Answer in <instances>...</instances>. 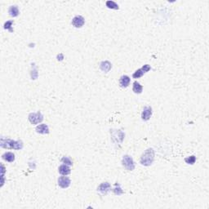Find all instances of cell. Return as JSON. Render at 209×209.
<instances>
[{"mask_svg": "<svg viewBox=\"0 0 209 209\" xmlns=\"http://www.w3.org/2000/svg\"><path fill=\"white\" fill-rule=\"evenodd\" d=\"M185 161H186V163L188 164H194V163H195V161H196V157L194 155L192 156H190V157H187V158H186L185 159Z\"/></svg>", "mask_w": 209, "mask_h": 209, "instance_id": "18", "label": "cell"}, {"mask_svg": "<svg viewBox=\"0 0 209 209\" xmlns=\"http://www.w3.org/2000/svg\"><path fill=\"white\" fill-rule=\"evenodd\" d=\"M151 115H152V108L150 106L145 107L144 110L142 111V114H141L142 120L147 121V120H149L150 118Z\"/></svg>", "mask_w": 209, "mask_h": 209, "instance_id": "8", "label": "cell"}, {"mask_svg": "<svg viewBox=\"0 0 209 209\" xmlns=\"http://www.w3.org/2000/svg\"><path fill=\"white\" fill-rule=\"evenodd\" d=\"M130 78L128 75H123L119 79V84L122 88H127L128 87V85L130 84Z\"/></svg>", "mask_w": 209, "mask_h": 209, "instance_id": "10", "label": "cell"}, {"mask_svg": "<svg viewBox=\"0 0 209 209\" xmlns=\"http://www.w3.org/2000/svg\"><path fill=\"white\" fill-rule=\"evenodd\" d=\"M110 190H111V186L110 183L108 182L101 183L97 188V190L100 191L101 194H107Z\"/></svg>", "mask_w": 209, "mask_h": 209, "instance_id": "9", "label": "cell"}, {"mask_svg": "<svg viewBox=\"0 0 209 209\" xmlns=\"http://www.w3.org/2000/svg\"><path fill=\"white\" fill-rule=\"evenodd\" d=\"M70 179L68 176H61L58 178V186L63 189L68 188L70 186Z\"/></svg>", "mask_w": 209, "mask_h": 209, "instance_id": "7", "label": "cell"}, {"mask_svg": "<svg viewBox=\"0 0 209 209\" xmlns=\"http://www.w3.org/2000/svg\"><path fill=\"white\" fill-rule=\"evenodd\" d=\"M132 90H133V91L136 93V94H140V93H141V92H142L143 88H142V86H141V84H139L138 82L135 81V82L133 83Z\"/></svg>", "mask_w": 209, "mask_h": 209, "instance_id": "16", "label": "cell"}, {"mask_svg": "<svg viewBox=\"0 0 209 209\" xmlns=\"http://www.w3.org/2000/svg\"><path fill=\"white\" fill-rule=\"evenodd\" d=\"M1 146L5 149H21L23 148V142L21 141H12L10 139H1Z\"/></svg>", "mask_w": 209, "mask_h": 209, "instance_id": "1", "label": "cell"}, {"mask_svg": "<svg viewBox=\"0 0 209 209\" xmlns=\"http://www.w3.org/2000/svg\"><path fill=\"white\" fill-rule=\"evenodd\" d=\"M113 191H114V194H118V195L123 194V190L121 189L120 185H118V184H116V185H115V188H114Z\"/></svg>", "mask_w": 209, "mask_h": 209, "instance_id": "19", "label": "cell"}, {"mask_svg": "<svg viewBox=\"0 0 209 209\" xmlns=\"http://www.w3.org/2000/svg\"><path fill=\"white\" fill-rule=\"evenodd\" d=\"M106 7L108 8H111V9H115L118 10V5L116 3H114V1H107L106 2Z\"/></svg>", "mask_w": 209, "mask_h": 209, "instance_id": "17", "label": "cell"}, {"mask_svg": "<svg viewBox=\"0 0 209 209\" xmlns=\"http://www.w3.org/2000/svg\"><path fill=\"white\" fill-rule=\"evenodd\" d=\"M122 164L123 167H125L128 171H133L135 168V164L133 161L132 158L129 155H124L123 159H122Z\"/></svg>", "mask_w": 209, "mask_h": 209, "instance_id": "3", "label": "cell"}, {"mask_svg": "<svg viewBox=\"0 0 209 209\" xmlns=\"http://www.w3.org/2000/svg\"><path fill=\"white\" fill-rule=\"evenodd\" d=\"M36 132L40 134H48L49 128L47 124H40L36 128Z\"/></svg>", "mask_w": 209, "mask_h": 209, "instance_id": "11", "label": "cell"}, {"mask_svg": "<svg viewBox=\"0 0 209 209\" xmlns=\"http://www.w3.org/2000/svg\"><path fill=\"white\" fill-rule=\"evenodd\" d=\"M58 171L60 172V174L63 176H66L69 175L70 173V168L69 167V165H66V164H62L59 167V169Z\"/></svg>", "mask_w": 209, "mask_h": 209, "instance_id": "12", "label": "cell"}, {"mask_svg": "<svg viewBox=\"0 0 209 209\" xmlns=\"http://www.w3.org/2000/svg\"><path fill=\"white\" fill-rule=\"evenodd\" d=\"M61 162H62L63 164H66V165H69V166L73 165V162L71 161V159H70L69 158H68V157H63L62 159H61Z\"/></svg>", "mask_w": 209, "mask_h": 209, "instance_id": "21", "label": "cell"}, {"mask_svg": "<svg viewBox=\"0 0 209 209\" xmlns=\"http://www.w3.org/2000/svg\"><path fill=\"white\" fill-rule=\"evenodd\" d=\"M29 121L30 122L31 124L36 125L43 120V115L41 112H37V113H30L28 116Z\"/></svg>", "mask_w": 209, "mask_h": 209, "instance_id": "4", "label": "cell"}, {"mask_svg": "<svg viewBox=\"0 0 209 209\" xmlns=\"http://www.w3.org/2000/svg\"><path fill=\"white\" fill-rule=\"evenodd\" d=\"M154 159V151L152 148L147 149L141 157V164L144 166H150Z\"/></svg>", "mask_w": 209, "mask_h": 209, "instance_id": "2", "label": "cell"}, {"mask_svg": "<svg viewBox=\"0 0 209 209\" xmlns=\"http://www.w3.org/2000/svg\"><path fill=\"white\" fill-rule=\"evenodd\" d=\"M150 69L151 68H150V65H143L142 68L137 69V71L133 74L132 77L134 78V79H139V78H141V76H143L144 74H145V73H147L148 71H149Z\"/></svg>", "mask_w": 209, "mask_h": 209, "instance_id": "5", "label": "cell"}, {"mask_svg": "<svg viewBox=\"0 0 209 209\" xmlns=\"http://www.w3.org/2000/svg\"><path fill=\"white\" fill-rule=\"evenodd\" d=\"M8 13H9V15L11 16H12V17L17 16L20 13L19 9H18V8H17V6H16V5H14V6H11V7L9 8V10H8Z\"/></svg>", "mask_w": 209, "mask_h": 209, "instance_id": "15", "label": "cell"}, {"mask_svg": "<svg viewBox=\"0 0 209 209\" xmlns=\"http://www.w3.org/2000/svg\"><path fill=\"white\" fill-rule=\"evenodd\" d=\"M85 23V20L82 16H75L72 20L73 26L75 28H81Z\"/></svg>", "mask_w": 209, "mask_h": 209, "instance_id": "6", "label": "cell"}, {"mask_svg": "<svg viewBox=\"0 0 209 209\" xmlns=\"http://www.w3.org/2000/svg\"><path fill=\"white\" fill-rule=\"evenodd\" d=\"M100 68H101V69L102 71L107 73L109 72L110 69H111L112 65L110 64L109 61H102V62L101 63V65H100Z\"/></svg>", "mask_w": 209, "mask_h": 209, "instance_id": "13", "label": "cell"}, {"mask_svg": "<svg viewBox=\"0 0 209 209\" xmlns=\"http://www.w3.org/2000/svg\"><path fill=\"white\" fill-rule=\"evenodd\" d=\"M3 159H4L5 161L7 162H9V163H12L14 160H15V154L11 152H7L3 154Z\"/></svg>", "mask_w": 209, "mask_h": 209, "instance_id": "14", "label": "cell"}, {"mask_svg": "<svg viewBox=\"0 0 209 209\" xmlns=\"http://www.w3.org/2000/svg\"><path fill=\"white\" fill-rule=\"evenodd\" d=\"M12 24H13V21H7V22L4 24V29H5V30H8L12 32V31H13V30L11 29Z\"/></svg>", "mask_w": 209, "mask_h": 209, "instance_id": "20", "label": "cell"}]
</instances>
